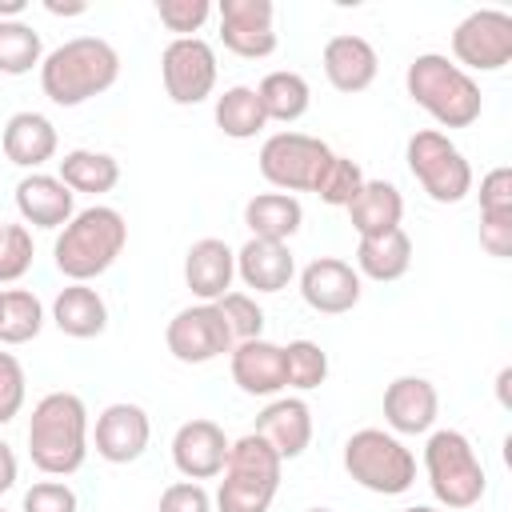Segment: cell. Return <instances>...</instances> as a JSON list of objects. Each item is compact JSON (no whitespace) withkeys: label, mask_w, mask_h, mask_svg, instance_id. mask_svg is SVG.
<instances>
[{"label":"cell","mask_w":512,"mask_h":512,"mask_svg":"<svg viewBox=\"0 0 512 512\" xmlns=\"http://www.w3.org/2000/svg\"><path fill=\"white\" fill-rule=\"evenodd\" d=\"M40 60V32L24 20H0V72L20 76Z\"/></svg>","instance_id":"obj_33"},{"label":"cell","mask_w":512,"mask_h":512,"mask_svg":"<svg viewBox=\"0 0 512 512\" xmlns=\"http://www.w3.org/2000/svg\"><path fill=\"white\" fill-rule=\"evenodd\" d=\"M168 352L184 364H204L220 352L232 348V332H228V320L220 316L216 304H192L184 312H176L168 320Z\"/></svg>","instance_id":"obj_11"},{"label":"cell","mask_w":512,"mask_h":512,"mask_svg":"<svg viewBox=\"0 0 512 512\" xmlns=\"http://www.w3.org/2000/svg\"><path fill=\"white\" fill-rule=\"evenodd\" d=\"M172 460L188 480H208L216 472H224L228 460V436L216 420H188L176 428L172 436Z\"/></svg>","instance_id":"obj_13"},{"label":"cell","mask_w":512,"mask_h":512,"mask_svg":"<svg viewBox=\"0 0 512 512\" xmlns=\"http://www.w3.org/2000/svg\"><path fill=\"white\" fill-rule=\"evenodd\" d=\"M124 240H128L124 216H120L116 208L92 204V208L76 212V216L64 224V232H60V240H56V268H60L68 280L84 284V280L100 276V272L120 256Z\"/></svg>","instance_id":"obj_3"},{"label":"cell","mask_w":512,"mask_h":512,"mask_svg":"<svg viewBox=\"0 0 512 512\" xmlns=\"http://www.w3.org/2000/svg\"><path fill=\"white\" fill-rule=\"evenodd\" d=\"M236 268H240L244 284L256 288V292H280L296 272L292 252H288L284 240H256V236L240 248Z\"/></svg>","instance_id":"obj_23"},{"label":"cell","mask_w":512,"mask_h":512,"mask_svg":"<svg viewBox=\"0 0 512 512\" xmlns=\"http://www.w3.org/2000/svg\"><path fill=\"white\" fill-rule=\"evenodd\" d=\"M24 404V368L12 352H0V424H8Z\"/></svg>","instance_id":"obj_39"},{"label":"cell","mask_w":512,"mask_h":512,"mask_svg":"<svg viewBox=\"0 0 512 512\" xmlns=\"http://www.w3.org/2000/svg\"><path fill=\"white\" fill-rule=\"evenodd\" d=\"M324 72L340 92H360L376 76V48L356 32H340L324 44Z\"/></svg>","instance_id":"obj_22"},{"label":"cell","mask_w":512,"mask_h":512,"mask_svg":"<svg viewBox=\"0 0 512 512\" xmlns=\"http://www.w3.org/2000/svg\"><path fill=\"white\" fill-rule=\"evenodd\" d=\"M120 72V56L104 36H72L48 52L40 68L44 96L72 108L96 92H104Z\"/></svg>","instance_id":"obj_2"},{"label":"cell","mask_w":512,"mask_h":512,"mask_svg":"<svg viewBox=\"0 0 512 512\" xmlns=\"http://www.w3.org/2000/svg\"><path fill=\"white\" fill-rule=\"evenodd\" d=\"M56 152V128L40 112H16L4 124V156L20 168H36Z\"/></svg>","instance_id":"obj_24"},{"label":"cell","mask_w":512,"mask_h":512,"mask_svg":"<svg viewBox=\"0 0 512 512\" xmlns=\"http://www.w3.org/2000/svg\"><path fill=\"white\" fill-rule=\"evenodd\" d=\"M328 376V352L312 340H292L284 348V380L292 388H316Z\"/></svg>","instance_id":"obj_34"},{"label":"cell","mask_w":512,"mask_h":512,"mask_svg":"<svg viewBox=\"0 0 512 512\" xmlns=\"http://www.w3.org/2000/svg\"><path fill=\"white\" fill-rule=\"evenodd\" d=\"M492 208H512V168L500 164L480 180V212Z\"/></svg>","instance_id":"obj_43"},{"label":"cell","mask_w":512,"mask_h":512,"mask_svg":"<svg viewBox=\"0 0 512 512\" xmlns=\"http://www.w3.org/2000/svg\"><path fill=\"white\" fill-rule=\"evenodd\" d=\"M256 96H260V108L268 120H296V116H304L312 92H308V80L300 72L280 68V72H268L260 80Z\"/></svg>","instance_id":"obj_29"},{"label":"cell","mask_w":512,"mask_h":512,"mask_svg":"<svg viewBox=\"0 0 512 512\" xmlns=\"http://www.w3.org/2000/svg\"><path fill=\"white\" fill-rule=\"evenodd\" d=\"M32 264V236L24 224H0V280H20Z\"/></svg>","instance_id":"obj_37"},{"label":"cell","mask_w":512,"mask_h":512,"mask_svg":"<svg viewBox=\"0 0 512 512\" xmlns=\"http://www.w3.org/2000/svg\"><path fill=\"white\" fill-rule=\"evenodd\" d=\"M16 484V456H12V448L0 440V492H8Z\"/></svg>","instance_id":"obj_44"},{"label":"cell","mask_w":512,"mask_h":512,"mask_svg":"<svg viewBox=\"0 0 512 512\" xmlns=\"http://www.w3.org/2000/svg\"><path fill=\"white\" fill-rule=\"evenodd\" d=\"M16 208L28 224L36 228H56V224H68L72 220V188L60 180V176H44V172H32L16 184Z\"/></svg>","instance_id":"obj_21"},{"label":"cell","mask_w":512,"mask_h":512,"mask_svg":"<svg viewBox=\"0 0 512 512\" xmlns=\"http://www.w3.org/2000/svg\"><path fill=\"white\" fill-rule=\"evenodd\" d=\"M256 436L272 444V452L280 460H292L308 448L312 440V412L304 400L296 396H284V400H272L260 416H256Z\"/></svg>","instance_id":"obj_18"},{"label":"cell","mask_w":512,"mask_h":512,"mask_svg":"<svg viewBox=\"0 0 512 512\" xmlns=\"http://www.w3.org/2000/svg\"><path fill=\"white\" fill-rule=\"evenodd\" d=\"M44 324V308L32 292L24 288H12V292H0V340L4 344H24L40 332Z\"/></svg>","instance_id":"obj_32"},{"label":"cell","mask_w":512,"mask_h":512,"mask_svg":"<svg viewBox=\"0 0 512 512\" xmlns=\"http://www.w3.org/2000/svg\"><path fill=\"white\" fill-rule=\"evenodd\" d=\"M356 260H360V272L372 276V280H396L408 272L412 264V240L404 228H388V232H376V236H360V248H356Z\"/></svg>","instance_id":"obj_28"},{"label":"cell","mask_w":512,"mask_h":512,"mask_svg":"<svg viewBox=\"0 0 512 512\" xmlns=\"http://www.w3.org/2000/svg\"><path fill=\"white\" fill-rule=\"evenodd\" d=\"M88 452V412L76 392H48L32 408L28 456L48 476H68L84 464Z\"/></svg>","instance_id":"obj_1"},{"label":"cell","mask_w":512,"mask_h":512,"mask_svg":"<svg viewBox=\"0 0 512 512\" xmlns=\"http://www.w3.org/2000/svg\"><path fill=\"white\" fill-rule=\"evenodd\" d=\"M216 308H220V316L228 320L232 340H256V336H260L264 312H260V304H256L252 296H244V292H224V296L216 300Z\"/></svg>","instance_id":"obj_36"},{"label":"cell","mask_w":512,"mask_h":512,"mask_svg":"<svg viewBox=\"0 0 512 512\" xmlns=\"http://www.w3.org/2000/svg\"><path fill=\"white\" fill-rule=\"evenodd\" d=\"M0 512H4V508H0Z\"/></svg>","instance_id":"obj_50"},{"label":"cell","mask_w":512,"mask_h":512,"mask_svg":"<svg viewBox=\"0 0 512 512\" xmlns=\"http://www.w3.org/2000/svg\"><path fill=\"white\" fill-rule=\"evenodd\" d=\"M148 436H152V428H148L144 408L140 404H128V400L108 404L100 412V420H96V452L104 460H112V464L136 460L148 448Z\"/></svg>","instance_id":"obj_15"},{"label":"cell","mask_w":512,"mask_h":512,"mask_svg":"<svg viewBox=\"0 0 512 512\" xmlns=\"http://www.w3.org/2000/svg\"><path fill=\"white\" fill-rule=\"evenodd\" d=\"M232 380L248 392V396H272L280 392L284 380V348L256 336V340H240L232 348Z\"/></svg>","instance_id":"obj_17"},{"label":"cell","mask_w":512,"mask_h":512,"mask_svg":"<svg viewBox=\"0 0 512 512\" xmlns=\"http://www.w3.org/2000/svg\"><path fill=\"white\" fill-rule=\"evenodd\" d=\"M44 8H48L52 16H80L88 4H84V0H44Z\"/></svg>","instance_id":"obj_45"},{"label":"cell","mask_w":512,"mask_h":512,"mask_svg":"<svg viewBox=\"0 0 512 512\" xmlns=\"http://www.w3.org/2000/svg\"><path fill=\"white\" fill-rule=\"evenodd\" d=\"M20 8H24V0H0V20H4V16H16Z\"/></svg>","instance_id":"obj_47"},{"label":"cell","mask_w":512,"mask_h":512,"mask_svg":"<svg viewBox=\"0 0 512 512\" xmlns=\"http://www.w3.org/2000/svg\"><path fill=\"white\" fill-rule=\"evenodd\" d=\"M300 292L316 312H348L360 300V276L336 256H316L300 272Z\"/></svg>","instance_id":"obj_16"},{"label":"cell","mask_w":512,"mask_h":512,"mask_svg":"<svg viewBox=\"0 0 512 512\" xmlns=\"http://www.w3.org/2000/svg\"><path fill=\"white\" fill-rule=\"evenodd\" d=\"M220 36L240 56H268L276 48L272 0H220Z\"/></svg>","instance_id":"obj_14"},{"label":"cell","mask_w":512,"mask_h":512,"mask_svg":"<svg viewBox=\"0 0 512 512\" xmlns=\"http://www.w3.org/2000/svg\"><path fill=\"white\" fill-rule=\"evenodd\" d=\"M300 200L292 192H260L244 204V224L256 240H288L300 228Z\"/></svg>","instance_id":"obj_27"},{"label":"cell","mask_w":512,"mask_h":512,"mask_svg":"<svg viewBox=\"0 0 512 512\" xmlns=\"http://www.w3.org/2000/svg\"><path fill=\"white\" fill-rule=\"evenodd\" d=\"M452 52L472 68H500L512 60V16L504 8H476L452 32Z\"/></svg>","instance_id":"obj_12"},{"label":"cell","mask_w":512,"mask_h":512,"mask_svg":"<svg viewBox=\"0 0 512 512\" xmlns=\"http://www.w3.org/2000/svg\"><path fill=\"white\" fill-rule=\"evenodd\" d=\"M308 512H332V508H308Z\"/></svg>","instance_id":"obj_49"},{"label":"cell","mask_w":512,"mask_h":512,"mask_svg":"<svg viewBox=\"0 0 512 512\" xmlns=\"http://www.w3.org/2000/svg\"><path fill=\"white\" fill-rule=\"evenodd\" d=\"M156 12H160V20H164L172 32H196V28L208 20L212 4H208V0H160Z\"/></svg>","instance_id":"obj_41"},{"label":"cell","mask_w":512,"mask_h":512,"mask_svg":"<svg viewBox=\"0 0 512 512\" xmlns=\"http://www.w3.org/2000/svg\"><path fill=\"white\" fill-rule=\"evenodd\" d=\"M344 468L356 484H364L372 492H384V496H400L416 480V456L396 436H388L380 428H360V432L348 436Z\"/></svg>","instance_id":"obj_6"},{"label":"cell","mask_w":512,"mask_h":512,"mask_svg":"<svg viewBox=\"0 0 512 512\" xmlns=\"http://www.w3.org/2000/svg\"><path fill=\"white\" fill-rule=\"evenodd\" d=\"M160 512H208V492L196 480L168 484L160 496Z\"/></svg>","instance_id":"obj_42"},{"label":"cell","mask_w":512,"mask_h":512,"mask_svg":"<svg viewBox=\"0 0 512 512\" xmlns=\"http://www.w3.org/2000/svg\"><path fill=\"white\" fill-rule=\"evenodd\" d=\"M232 276H236V256H232V248L224 240L204 236V240H196L188 248V256H184V280H188V288L200 300L216 304L224 296V288L232 284Z\"/></svg>","instance_id":"obj_19"},{"label":"cell","mask_w":512,"mask_h":512,"mask_svg":"<svg viewBox=\"0 0 512 512\" xmlns=\"http://www.w3.org/2000/svg\"><path fill=\"white\" fill-rule=\"evenodd\" d=\"M408 168L424 184V192L440 204H456L472 188V168L464 152L436 128H420L408 140Z\"/></svg>","instance_id":"obj_8"},{"label":"cell","mask_w":512,"mask_h":512,"mask_svg":"<svg viewBox=\"0 0 512 512\" xmlns=\"http://www.w3.org/2000/svg\"><path fill=\"white\" fill-rule=\"evenodd\" d=\"M436 388L424 376H396L384 388V420L396 432H424L436 420Z\"/></svg>","instance_id":"obj_20"},{"label":"cell","mask_w":512,"mask_h":512,"mask_svg":"<svg viewBox=\"0 0 512 512\" xmlns=\"http://www.w3.org/2000/svg\"><path fill=\"white\" fill-rule=\"evenodd\" d=\"M404 512H436V508H424V504H416V508H404Z\"/></svg>","instance_id":"obj_48"},{"label":"cell","mask_w":512,"mask_h":512,"mask_svg":"<svg viewBox=\"0 0 512 512\" xmlns=\"http://www.w3.org/2000/svg\"><path fill=\"white\" fill-rule=\"evenodd\" d=\"M160 72H164V88L176 104H196L216 84V52L200 36H176V40H168V48L160 56Z\"/></svg>","instance_id":"obj_10"},{"label":"cell","mask_w":512,"mask_h":512,"mask_svg":"<svg viewBox=\"0 0 512 512\" xmlns=\"http://www.w3.org/2000/svg\"><path fill=\"white\" fill-rule=\"evenodd\" d=\"M496 396H500L504 408H512V368H500V376H496Z\"/></svg>","instance_id":"obj_46"},{"label":"cell","mask_w":512,"mask_h":512,"mask_svg":"<svg viewBox=\"0 0 512 512\" xmlns=\"http://www.w3.org/2000/svg\"><path fill=\"white\" fill-rule=\"evenodd\" d=\"M360 188H364V172H360V164L348 160V156H332V164H328V172H324L316 196H320L324 204L348 208V204L360 196Z\"/></svg>","instance_id":"obj_35"},{"label":"cell","mask_w":512,"mask_h":512,"mask_svg":"<svg viewBox=\"0 0 512 512\" xmlns=\"http://www.w3.org/2000/svg\"><path fill=\"white\" fill-rule=\"evenodd\" d=\"M424 464H428V480H432V492L440 504L468 508L484 496V468L460 432H452V428L432 432L428 448H424Z\"/></svg>","instance_id":"obj_7"},{"label":"cell","mask_w":512,"mask_h":512,"mask_svg":"<svg viewBox=\"0 0 512 512\" xmlns=\"http://www.w3.org/2000/svg\"><path fill=\"white\" fill-rule=\"evenodd\" d=\"M52 320H56V328H60L64 336L92 340V336L104 332L108 308H104V300L96 296V288H88V284H68V288L56 296V304H52Z\"/></svg>","instance_id":"obj_25"},{"label":"cell","mask_w":512,"mask_h":512,"mask_svg":"<svg viewBox=\"0 0 512 512\" xmlns=\"http://www.w3.org/2000/svg\"><path fill=\"white\" fill-rule=\"evenodd\" d=\"M24 512H76V492L60 480H40L24 492Z\"/></svg>","instance_id":"obj_38"},{"label":"cell","mask_w":512,"mask_h":512,"mask_svg":"<svg viewBox=\"0 0 512 512\" xmlns=\"http://www.w3.org/2000/svg\"><path fill=\"white\" fill-rule=\"evenodd\" d=\"M280 464L284 460L256 432L228 444L224 480H220V496H216L220 512H268V504L280 488Z\"/></svg>","instance_id":"obj_5"},{"label":"cell","mask_w":512,"mask_h":512,"mask_svg":"<svg viewBox=\"0 0 512 512\" xmlns=\"http://www.w3.org/2000/svg\"><path fill=\"white\" fill-rule=\"evenodd\" d=\"M480 244L500 260L512 256V208L480 212Z\"/></svg>","instance_id":"obj_40"},{"label":"cell","mask_w":512,"mask_h":512,"mask_svg":"<svg viewBox=\"0 0 512 512\" xmlns=\"http://www.w3.org/2000/svg\"><path fill=\"white\" fill-rule=\"evenodd\" d=\"M60 180L76 192H112L120 180V164L108 152H92V148H76L60 160Z\"/></svg>","instance_id":"obj_30"},{"label":"cell","mask_w":512,"mask_h":512,"mask_svg":"<svg viewBox=\"0 0 512 512\" xmlns=\"http://www.w3.org/2000/svg\"><path fill=\"white\" fill-rule=\"evenodd\" d=\"M352 212V228L360 236H376V232H388V228H400V216H404V200L396 192V184L388 180H364L360 196L348 204Z\"/></svg>","instance_id":"obj_26"},{"label":"cell","mask_w":512,"mask_h":512,"mask_svg":"<svg viewBox=\"0 0 512 512\" xmlns=\"http://www.w3.org/2000/svg\"><path fill=\"white\" fill-rule=\"evenodd\" d=\"M216 124L224 128V136H236V140L256 136V132L268 124V116H264V108H260L256 88H248V84L228 88V92L216 100Z\"/></svg>","instance_id":"obj_31"},{"label":"cell","mask_w":512,"mask_h":512,"mask_svg":"<svg viewBox=\"0 0 512 512\" xmlns=\"http://www.w3.org/2000/svg\"><path fill=\"white\" fill-rule=\"evenodd\" d=\"M332 148L316 136L304 132H276L264 140L260 148V172L288 192H316L328 164H332Z\"/></svg>","instance_id":"obj_9"},{"label":"cell","mask_w":512,"mask_h":512,"mask_svg":"<svg viewBox=\"0 0 512 512\" xmlns=\"http://www.w3.org/2000/svg\"><path fill=\"white\" fill-rule=\"evenodd\" d=\"M404 80H408V96L420 108H428L448 128H468L480 116V104L484 100H480L476 80L460 64H452L448 56H440V52H420L408 64V76Z\"/></svg>","instance_id":"obj_4"}]
</instances>
